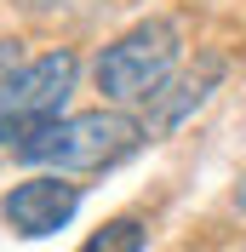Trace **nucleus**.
<instances>
[{"label": "nucleus", "instance_id": "nucleus-7", "mask_svg": "<svg viewBox=\"0 0 246 252\" xmlns=\"http://www.w3.org/2000/svg\"><path fill=\"white\" fill-rule=\"evenodd\" d=\"M235 206L246 212V172H241V184H235Z\"/></svg>", "mask_w": 246, "mask_h": 252}, {"label": "nucleus", "instance_id": "nucleus-3", "mask_svg": "<svg viewBox=\"0 0 246 252\" xmlns=\"http://www.w3.org/2000/svg\"><path fill=\"white\" fill-rule=\"evenodd\" d=\"M75 69H80L75 52H46L0 80V143L6 149H17L23 138H34L46 121L63 115V97L75 92Z\"/></svg>", "mask_w": 246, "mask_h": 252}, {"label": "nucleus", "instance_id": "nucleus-1", "mask_svg": "<svg viewBox=\"0 0 246 252\" xmlns=\"http://www.w3.org/2000/svg\"><path fill=\"white\" fill-rule=\"evenodd\" d=\"M138 143H143V121H132L115 103V109L58 115L34 138H23L12 155L29 166H52V172H103V166H121Z\"/></svg>", "mask_w": 246, "mask_h": 252}, {"label": "nucleus", "instance_id": "nucleus-4", "mask_svg": "<svg viewBox=\"0 0 246 252\" xmlns=\"http://www.w3.org/2000/svg\"><path fill=\"white\" fill-rule=\"evenodd\" d=\"M80 212V184H69V178L58 172H40V178H23V184L0 201V218H6V229H17V235H58L63 223Z\"/></svg>", "mask_w": 246, "mask_h": 252}, {"label": "nucleus", "instance_id": "nucleus-6", "mask_svg": "<svg viewBox=\"0 0 246 252\" xmlns=\"http://www.w3.org/2000/svg\"><path fill=\"white\" fill-rule=\"evenodd\" d=\"M86 247L92 252H138V247H149V229H143L138 218H115V223H103Z\"/></svg>", "mask_w": 246, "mask_h": 252}, {"label": "nucleus", "instance_id": "nucleus-5", "mask_svg": "<svg viewBox=\"0 0 246 252\" xmlns=\"http://www.w3.org/2000/svg\"><path fill=\"white\" fill-rule=\"evenodd\" d=\"M217 80H223V58H206V63L195 69V75H184L178 86H172L178 97H166V92L154 97V121L143 126V132H149V138H160V132H172V126L184 121L189 109H200V103L212 97V86H217Z\"/></svg>", "mask_w": 246, "mask_h": 252}, {"label": "nucleus", "instance_id": "nucleus-2", "mask_svg": "<svg viewBox=\"0 0 246 252\" xmlns=\"http://www.w3.org/2000/svg\"><path fill=\"white\" fill-rule=\"evenodd\" d=\"M178 58H184V34L172 17H149L138 29H126L115 46H103L97 58V92L121 109H138L172 86L178 75Z\"/></svg>", "mask_w": 246, "mask_h": 252}]
</instances>
